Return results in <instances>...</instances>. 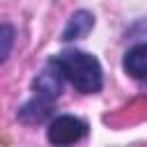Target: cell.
Instances as JSON below:
<instances>
[{
  "label": "cell",
  "mask_w": 147,
  "mask_h": 147,
  "mask_svg": "<svg viewBox=\"0 0 147 147\" xmlns=\"http://www.w3.org/2000/svg\"><path fill=\"white\" fill-rule=\"evenodd\" d=\"M55 64L60 67L62 76L83 94H94L103 85V74L101 64L94 55L85 51H62L60 55L53 57Z\"/></svg>",
  "instance_id": "1"
},
{
  "label": "cell",
  "mask_w": 147,
  "mask_h": 147,
  "mask_svg": "<svg viewBox=\"0 0 147 147\" xmlns=\"http://www.w3.org/2000/svg\"><path fill=\"white\" fill-rule=\"evenodd\" d=\"M46 136H48L51 145L67 147V145H74V142H78L87 136V124L83 119L74 117V115H60L48 124Z\"/></svg>",
  "instance_id": "2"
},
{
  "label": "cell",
  "mask_w": 147,
  "mask_h": 147,
  "mask_svg": "<svg viewBox=\"0 0 147 147\" xmlns=\"http://www.w3.org/2000/svg\"><path fill=\"white\" fill-rule=\"evenodd\" d=\"M62 80H64L62 71H60V67L55 64V60L51 57L48 64L41 69V74H37L32 87H34V92H37L39 99L55 101V99L60 96V92H62Z\"/></svg>",
  "instance_id": "3"
},
{
  "label": "cell",
  "mask_w": 147,
  "mask_h": 147,
  "mask_svg": "<svg viewBox=\"0 0 147 147\" xmlns=\"http://www.w3.org/2000/svg\"><path fill=\"white\" fill-rule=\"evenodd\" d=\"M124 71L138 80H147V44H138L124 55Z\"/></svg>",
  "instance_id": "4"
},
{
  "label": "cell",
  "mask_w": 147,
  "mask_h": 147,
  "mask_svg": "<svg viewBox=\"0 0 147 147\" xmlns=\"http://www.w3.org/2000/svg\"><path fill=\"white\" fill-rule=\"evenodd\" d=\"M92 28H94V16H92L90 11H85V9H80V11H76V14L69 18V23H67V28H64V32H62V39H64V41L80 39V37H85Z\"/></svg>",
  "instance_id": "5"
},
{
  "label": "cell",
  "mask_w": 147,
  "mask_h": 147,
  "mask_svg": "<svg viewBox=\"0 0 147 147\" xmlns=\"http://www.w3.org/2000/svg\"><path fill=\"white\" fill-rule=\"evenodd\" d=\"M53 101H46V99H34V101H30V103H25L23 108H21V113H18V117L23 119V122H28V124H34V122H44L46 117H51V113H53V106H51Z\"/></svg>",
  "instance_id": "6"
},
{
  "label": "cell",
  "mask_w": 147,
  "mask_h": 147,
  "mask_svg": "<svg viewBox=\"0 0 147 147\" xmlns=\"http://www.w3.org/2000/svg\"><path fill=\"white\" fill-rule=\"evenodd\" d=\"M11 46H14V28L7 23H0V62L9 55Z\"/></svg>",
  "instance_id": "7"
}]
</instances>
